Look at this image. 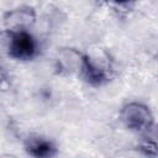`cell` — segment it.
<instances>
[{"label": "cell", "instance_id": "cell-1", "mask_svg": "<svg viewBox=\"0 0 158 158\" xmlns=\"http://www.w3.org/2000/svg\"><path fill=\"white\" fill-rule=\"evenodd\" d=\"M122 123L136 133H147L154 125L151 110L139 102H130L125 105L120 112Z\"/></svg>", "mask_w": 158, "mask_h": 158}, {"label": "cell", "instance_id": "cell-2", "mask_svg": "<svg viewBox=\"0 0 158 158\" xmlns=\"http://www.w3.org/2000/svg\"><path fill=\"white\" fill-rule=\"evenodd\" d=\"M9 56L19 60H30L37 54V42L27 31L9 32Z\"/></svg>", "mask_w": 158, "mask_h": 158}, {"label": "cell", "instance_id": "cell-3", "mask_svg": "<svg viewBox=\"0 0 158 158\" xmlns=\"http://www.w3.org/2000/svg\"><path fill=\"white\" fill-rule=\"evenodd\" d=\"M80 74L93 86H100L109 80V63L105 57L86 54Z\"/></svg>", "mask_w": 158, "mask_h": 158}, {"label": "cell", "instance_id": "cell-4", "mask_svg": "<svg viewBox=\"0 0 158 158\" xmlns=\"http://www.w3.org/2000/svg\"><path fill=\"white\" fill-rule=\"evenodd\" d=\"M36 20V14L32 7L21 6L12 11H9L4 16V23L9 32L14 31H27Z\"/></svg>", "mask_w": 158, "mask_h": 158}, {"label": "cell", "instance_id": "cell-5", "mask_svg": "<svg viewBox=\"0 0 158 158\" xmlns=\"http://www.w3.org/2000/svg\"><path fill=\"white\" fill-rule=\"evenodd\" d=\"M26 152L33 158H53L57 154L56 144L44 137L31 136L25 141Z\"/></svg>", "mask_w": 158, "mask_h": 158}, {"label": "cell", "instance_id": "cell-6", "mask_svg": "<svg viewBox=\"0 0 158 158\" xmlns=\"http://www.w3.org/2000/svg\"><path fill=\"white\" fill-rule=\"evenodd\" d=\"M84 62V56H81L75 49H63L59 52L58 56V63L65 72H81Z\"/></svg>", "mask_w": 158, "mask_h": 158}, {"label": "cell", "instance_id": "cell-7", "mask_svg": "<svg viewBox=\"0 0 158 158\" xmlns=\"http://www.w3.org/2000/svg\"><path fill=\"white\" fill-rule=\"evenodd\" d=\"M138 149L141 153H143L146 157L149 158H156L157 157V144L154 141L151 139H143L138 144Z\"/></svg>", "mask_w": 158, "mask_h": 158}, {"label": "cell", "instance_id": "cell-8", "mask_svg": "<svg viewBox=\"0 0 158 158\" xmlns=\"http://www.w3.org/2000/svg\"><path fill=\"white\" fill-rule=\"evenodd\" d=\"M0 78H1V70H0Z\"/></svg>", "mask_w": 158, "mask_h": 158}]
</instances>
